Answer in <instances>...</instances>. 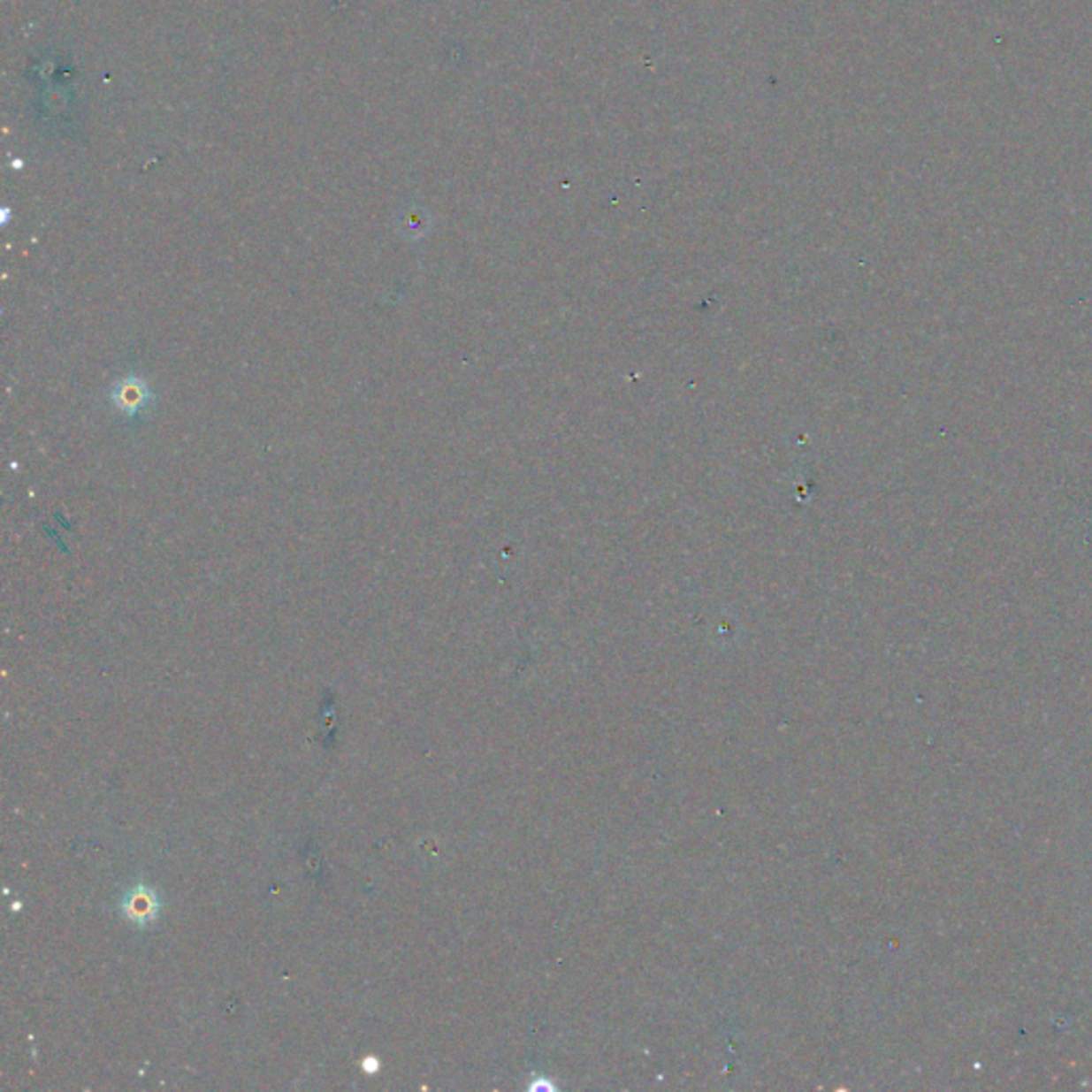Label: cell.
<instances>
[{
    "label": "cell",
    "instance_id": "1",
    "mask_svg": "<svg viewBox=\"0 0 1092 1092\" xmlns=\"http://www.w3.org/2000/svg\"><path fill=\"white\" fill-rule=\"evenodd\" d=\"M149 400V393L148 386L143 385L141 380H131L122 382V385L116 386V391H113V401H116V406L120 408L122 412L134 414L141 410L143 406H146Z\"/></svg>",
    "mask_w": 1092,
    "mask_h": 1092
},
{
    "label": "cell",
    "instance_id": "2",
    "mask_svg": "<svg viewBox=\"0 0 1092 1092\" xmlns=\"http://www.w3.org/2000/svg\"><path fill=\"white\" fill-rule=\"evenodd\" d=\"M124 907H126L128 915H131L133 920H148V918H152L154 911H157V900H154L152 892H146V890H134L131 897H128Z\"/></svg>",
    "mask_w": 1092,
    "mask_h": 1092
}]
</instances>
